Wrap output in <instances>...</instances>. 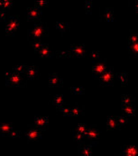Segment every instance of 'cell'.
Returning <instances> with one entry per match:
<instances>
[{
	"label": "cell",
	"instance_id": "cb8c5ba5",
	"mask_svg": "<svg viewBox=\"0 0 138 156\" xmlns=\"http://www.w3.org/2000/svg\"><path fill=\"white\" fill-rule=\"evenodd\" d=\"M83 107L79 106V105H71V109H70V116H79L80 115L83 114Z\"/></svg>",
	"mask_w": 138,
	"mask_h": 156
},
{
	"label": "cell",
	"instance_id": "8992f818",
	"mask_svg": "<svg viewBox=\"0 0 138 156\" xmlns=\"http://www.w3.org/2000/svg\"><path fill=\"white\" fill-rule=\"evenodd\" d=\"M69 53L71 56L78 57V58H83L87 55L86 46L83 44H73L69 47Z\"/></svg>",
	"mask_w": 138,
	"mask_h": 156
},
{
	"label": "cell",
	"instance_id": "8d00e7d4",
	"mask_svg": "<svg viewBox=\"0 0 138 156\" xmlns=\"http://www.w3.org/2000/svg\"><path fill=\"white\" fill-rule=\"evenodd\" d=\"M85 92V89L83 87H79V86H73L70 87V93L74 94H81Z\"/></svg>",
	"mask_w": 138,
	"mask_h": 156
},
{
	"label": "cell",
	"instance_id": "836d02e7",
	"mask_svg": "<svg viewBox=\"0 0 138 156\" xmlns=\"http://www.w3.org/2000/svg\"><path fill=\"white\" fill-rule=\"evenodd\" d=\"M89 57L90 58V60L92 62H97V61H99L100 60V54L99 51H91L89 54Z\"/></svg>",
	"mask_w": 138,
	"mask_h": 156
},
{
	"label": "cell",
	"instance_id": "e575fe53",
	"mask_svg": "<svg viewBox=\"0 0 138 156\" xmlns=\"http://www.w3.org/2000/svg\"><path fill=\"white\" fill-rule=\"evenodd\" d=\"M55 55L60 58H66V57H70L71 55L69 51H65V50H59L55 53Z\"/></svg>",
	"mask_w": 138,
	"mask_h": 156
},
{
	"label": "cell",
	"instance_id": "f1b7e54d",
	"mask_svg": "<svg viewBox=\"0 0 138 156\" xmlns=\"http://www.w3.org/2000/svg\"><path fill=\"white\" fill-rule=\"evenodd\" d=\"M25 70H26V66H24V65H16V66H15L13 67V70L12 71L15 72L17 75L23 76V75H25Z\"/></svg>",
	"mask_w": 138,
	"mask_h": 156
},
{
	"label": "cell",
	"instance_id": "3957f363",
	"mask_svg": "<svg viewBox=\"0 0 138 156\" xmlns=\"http://www.w3.org/2000/svg\"><path fill=\"white\" fill-rule=\"evenodd\" d=\"M42 133V130L38 129L36 126L32 124V125H29L28 128L26 129V131L25 133V138L29 144H34L38 143L41 140Z\"/></svg>",
	"mask_w": 138,
	"mask_h": 156
},
{
	"label": "cell",
	"instance_id": "ac0fdd59",
	"mask_svg": "<svg viewBox=\"0 0 138 156\" xmlns=\"http://www.w3.org/2000/svg\"><path fill=\"white\" fill-rule=\"evenodd\" d=\"M101 17H102V20L106 22H112L113 17H114L113 9L110 7H105L103 11L101 12Z\"/></svg>",
	"mask_w": 138,
	"mask_h": 156
},
{
	"label": "cell",
	"instance_id": "f546056e",
	"mask_svg": "<svg viewBox=\"0 0 138 156\" xmlns=\"http://www.w3.org/2000/svg\"><path fill=\"white\" fill-rule=\"evenodd\" d=\"M138 42V32L136 31H130L128 35V45L133 44Z\"/></svg>",
	"mask_w": 138,
	"mask_h": 156
},
{
	"label": "cell",
	"instance_id": "d6986e66",
	"mask_svg": "<svg viewBox=\"0 0 138 156\" xmlns=\"http://www.w3.org/2000/svg\"><path fill=\"white\" fill-rule=\"evenodd\" d=\"M55 27L61 34H66L69 31V23L65 21H57L55 24Z\"/></svg>",
	"mask_w": 138,
	"mask_h": 156
},
{
	"label": "cell",
	"instance_id": "e0dca14e",
	"mask_svg": "<svg viewBox=\"0 0 138 156\" xmlns=\"http://www.w3.org/2000/svg\"><path fill=\"white\" fill-rule=\"evenodd\" d=\"M78 156H92V148L89 145L81 144L78 149Z\"/></svg>",
	"mask_w": 138,
	"mask_h": 156
},
{
	"label": "cell",
	"instance_id": "d4e9b609",
	"mask_svg": "<svg viewBox=\"0 0 138 156\" xmlns=\"http://www.w3.org/2000/svg\"><path fill=\"white\" fill-rule=\"evenodd\" d=\"M87 128H88V126L86 124H84V123H77L72 128V131L77 132V133H79L85 135V133L87 132Z\"/></svg>",
	"mask_w": 138,
	"mask_h": 156
},
{
	"label": "cell",
	"instance_id": "8fae6325",
	"mask_svg": "<svg viewBox=\"0 0 138 156\" xmlns=\"http://www.w3.org/2000/svg\"><path fill=\"white\" fill-rule=\"evenodd\" d=\"M42 16V9L33 5L27 9V18L29 21H37Z\"/></svg>",
	"mask_w": 138,
	"mask_h": 156
},
{
	"label": "cell",
	"instance_id": "4dcf8cb0",
	"mask_svg": "<svg viewBox=\"0 0 138 156\" xmlns=\"http://www.w3.org/2000/svg\"><path fill=\"white\" fill-rule=\"evenodd\" d=\"M116 122H117V125H118V129L122 128V127H125L127 125L128 123V120L127 118L124 115H119V116L116 117Z\"/></svg>",
	"mask_w": 138,
	"mask_h": 156
},
{
	"label": "cell",
	"instance_id": "7c38bea8",
	"mask_svg": "<svg viewBox=\"0 0 138 156\" xmlns=\"http://www.w3.org/2000/svg\"><path fill=\"white\" fill-rule=\"evenodd\" d=\"M14 129L13 122L8 120L0 121V136H7V134Z\"/></svg>",
	"mask_w": 138,
	"mask_h": 156
},
{
	"label": "cell",
	"instance_id": "d590c367",
	"mask_svg": "<svg viewBox=\"0 0 138 156\" xmlns=\"http://www.w3.org/2000/svg\"><path fill=\"white\" fill-rule=\"evenodd\" d=\"M20 135H21V133H20L19 130H17V129H13V130L7 134L6 137H8V138H10V139H15V138L20 137Z\"/></svg>",
	"mask_w": 138,
	"mask_h": 156
},
{
	"label": "cell",
	"instance_id": "5bb4252c",
	"mask_svg": "<svg viewBox=\"0 0 138 156\" xmlns=\"http://www.w3.org/2000/svg\"><path fill=\"white\" fill-rule=\"evenodd\" d=\"M40 67L36 66H26V70H25V76L28 80H35L40 74Z\"/></svg>",
	"mask_w": 138,
	"mask_h": 156
},
{
	"label": "cell",
	"instance_id": "4316f807",
	"mask_svg": "<svg viewBox=\"0 0 138 156\" xmlns=\"http://www.w3.org/2000/svg\"><path fill=\"white\" fill-rule=\"evenodd\" d=\"M70 109H71V105H66L64 104L62 106H61L59 109H57V111L62 114V115L65 116H70Z\"/></svg>",
	"mask_w": 138,
	"mask_h": 156
},
{
	"label": "cell",
	"instance_id": "5b68a950",
	"mask_svg": "<svg viewBox=\"0 0 138 156\" xmlns=\"http://www.w3.org/2000/svg\"><path fill=\"white\" fill-rule=\"evenodd\" d=\"M86 142L90 144H98L99 138V132L97 126H88L87 132L85 133Z\"/></svg>",
	"mask_w": 138,
	"mask_h": 156
},
{
	"label": "cell",
	"instance_id": "1f68e13d",
	"mask_svg": "<svg viewBox=\"0 0 138 156\" xmlns=\"http://www.w3.org/2000/svg\"><path fill=\"white\" fill-rule=\"evenodd\" d=\"M12 5H13V2L12 1H10V0H2V3H1V5H0V9L9 12V10L11 9Z\"/></svg>",
	"mask_w": 138,
	"mask_h": 156
},
{
	"label": "cell",
	"instance_id": "ee69618b",
	"mask_svg": "<svg viewBox=\"0 0 138 156\" xmlns=\"http://www.w3.org/2000/svg\"><path fill=\"white\" fill-rule=\"evenodd\" d=\"M115 156H123V155H115Z\"/></svg>",
	"mask_w": 138,
	"mask_h": 156
},
{
	"label": "cell",
	"instance_id": "f6af8a7d",
	"mask_svg": "<svg viewBox=\"0 0 138 156\" xmlns=\"http://www.w3.org/2000/svg\"><path fill=\"white\" fill-rule=\"evenodd\" d=\"M137 90H138V87H137Z\"/></svg>",
	"mask_w": 138,
	"mask_h": 156
},
{
	"label": "cell",
	"instance_id": "83f0119b",
	"mask_svg": "<svg viewBox=\"0 0 138 156\" xmlns=\"http://www.w3.org/2000/svg\"><path fill=\"white\" fill-rule=\"evenodd\" d=\"M128 54L133 57H138V42L128 45Z\"/></svg>",
	"mask_w": 138,
	"mask_h": 156
},
{
	"label": "cell",
	"instance_id": "6da1fadb",
	"mask_svg": "<svg viewBox=\"0 0 138 156\" xmlns=\"http://www.w3.org/2000/svg\"><path fill=\"white\" fill-rule=\"evenodd\" d=\"M48 33L47 27L43 23H36L28 29V37L31 40H43Z\"/></svg>",
	"mask_w": 138,
	"mask_h": 156
},
{
	"label": "cell",
	"instance_id": "30bf717a",
	"mask_svg": "<svg viewBox=\"0 0 138 156\" xmlns=\"http://www.w3.org/2000/svg\"><path fill=\"white\" fill-rule=\"evenodd\" d=\"M35 53L36 56L41 57V58H50V57L54 56V54H55L52 52V50L51 49V47L49 46L48 44H45L42 47H41L39 50L35 51Z\"/></svg>",
	"mask_w": 138,
	"mask_h": 156
},
{
	"label": "cell",
	"instance_id": "7402d4cb",
	"mask_svg": "<svg viewBox=\"0 0 138 156\" xmlns=\"http://www.w3.org/2000/svg\"><path fill=\"white\" fill-rule=\"evenodd\" d=\"M106 126H107V129H109V130L118 129V125H117V122H116V117H108L107 121H106Z\"/></svg>",
	"mask_w": 138,
	"mask_h": 156
},
{
	"label": "cell",
	"instance_id": "ffe728a7",
	"mask_svg": "<svg viewBox=\"0 0 138 156\" xmlns=\"http://www.w3.org/2000/svg\"><path fill=\"white\" fill-rule=\"evenodd\" d=\"M46 43H44L42 40H31V39L28 40V45H29V47L32 50H34L35 52L37 51V50H39L41 47H42Z\"/></svg>",
	"mask_w": 138,
	"mask_h": 156
},
{
	"label": "cell",
	"instance_id": "d6a6232c",
	"mask_svg": "<svg viewBox=\"0 0 138 156\" xmlns=\"http://www.w3.org/2000/svg\"><path fill=\"white\" fill-rule=\"evenodd\" d=\"M117 77H118V81L120 83V84L122 86H126L127 85V83H128V77H127V75L126 73H119L117 75Z\"/></svg>",
	"mask_w": 138,
	"mask_h": 156
},
{
	"label": "cell",
	"instance_id": "9c48e42d",
	"mask_svg": "<svg viewBox=\"0 0 138 156\" xmlns=\"http://www.w3.org/2000/svg\"><path fill=\"white\" fill-rule=\"evenodd\" d=\"M48 83L51 87H61L63 85V78L57 73H50L48 77Z\"/></svg>",
	"mask_w": 138,
	"mask_h": 156
},
{
	"label": "cell",
	"instance_id": "9a60e30c",
	"mask_svg": "<svg viewBox=\"0 0 138 156\" xmlns=\"http://www.w3.org/2000/svg\"><path fill=\"white\" fill-rule=\"evenodd\" d=\"M49 124V117L48 116H36L35 117V121H34V125L36 126L38 129L43 131L48 127Z\"/></svg>",
	"mask_w": 138,
	"mask_h": 156
},
{
	"label": "cell",
	"instance_id": "74e56055",
	"mask_svg": "<svg viewBox=\"0 0 138 156\" xmlns=\"http://www.w3.org/2000/svg\"><path fill=\"white\" fill-rule=\"evenodd\" d=\"M84 10L86 14H90L92 10V2L90 0H86L84 5Z\"/></svg>",
	"mask_w": 138,
	"mask_h": 156
},
{
	"label": "cell",
	"instance_id": "b9f144b4",
	"mask_svg": "<svg viewBox=\"0 0 138 156\" xmlns=\"http://www.w3.org/2000/svg\"><path fill=\"white\" fill-rule=\"evenodd\" d=\"M136 16L138 17V11H136Z\"/></svg>",
	"mask_w": 138,
	"mask_h": 156
},
{
	"label": "cell",
	"instance_id": "44dd1931",
	"mask_svg": "<svg viewBox=\"0 0 138 156\" xmlns=\"http://www.w3.org/2000/svg\"><path fill=\"white\" fill-rule=\"evenodd\" d=\"M71 139L77 143L78 144L81 145V144H84L86 143V139H85V136L79 133H77V132H74L72 131V135H71Z\"/></svg>",
	"mask_w": 138,
	"mask_h": 156
},
{
	"label": "cell",
	"instance_id": "7a4b0ae2",
	"mask_svg": "<svg viewBox=\"0 0 138 156\" xmlns=\"http://www.w3.org/2000/svg\"><path fill=\"white\" fill-rule=\"evenodd\" d=\"M5 34L8 37H13L16 34L17 30L20 27V20L16 16H9L8 19L5 22Z\"/></svg>",
	"mask_w": 138,
	"mask_h": 156
},
{
	"label": "cell",
	"instance_id": "ab89813d",
	"mask_svg": "<svg viewBox=\"0 0 138 156\" xmlns=\"http://www.w3.org/2000/svg\"><path fill=\"white\" fill-rule=\"evenodd\" d=\"M9 17L8 15V11H5V10H1L0 9V22H5Z\"/></svg>",
	"mask_w": 138,
	"mask_h": 156
},
{
	"label": "cell",
	"instance_id": "603a6c76",
	"mask_svg": "<svg viewBox=\"0 0 138 156\" xmlns=\"http://www.w3.org/2000/svg\"><path fill=\"white\" fill-rule=\"evenodd\" d=\"M134 103V97L129 94H122L121 95V105H130Z\"/></svg>",
	"mask_w": 138,
	"mask_h": 156
},
{
	"label": "cell",
	"instance_id": "7bdbcfd3",
	"mask_svg": "<svg viewBox=\"0 0 138 156\" xmlns=\"http://www.w3.org/2000/svg\"><path fill=\"white\" fill-rule=\"evenodd\" d=\"M1 3H2V0H0V5H1Z\"/></svg>",
	"mask_w": 138,
	"mask_h": 156
},
{
	"label": "cell",
	"instance_id": "484cf974",
	"mask_svg": "<svg viewBox=\"0 0 138 156\" xmlns=\"http://www.w3.org/2000/svg\"><path fill=\"white\" fill-rule=\"evenodd\" d=\"M122 108H123V113H124L126 116H134V115H135L136 109H135V107L133 106V105H125V106H122Z\"/></svg>",
	"mask_w": 138,
	"mask_h": 156
},
{
	"label": "cell",
	"instance_id": "52a82bcc",
	"mask_svg": "<svg viewBox=\"0 0 138 156\" xmlns=\"http://www.w3.org/2000/svg\"><path fill=\"white\" fill-rule=\"evenodd\" d=\"M107 68H108V66H107L106 61L100 59L99 61H97V62L94 63V65H93V66H92V70H91L92 76L95 78H98V79H99V78L103 75L104 72H105Z\"/></svg>",
	"mask_w": 138,
	"mask_h": 156
},
{
	"label": "cell",
	"instance_id": "ba28073f",
	"mask_svg": "<svg viewBox=\"0 0 138 156\" xmlns=\"http://www.w3.org/2000/svg\"><path fill=\"white\" fill-rule=\"evenodd\" d=\"M114 78H115V75H114V71L112 68H107L104 74L99 78V83L102 86H106V85H111L114 82Z\"/></svg>",
	"mask_w": 138,
	"mask_h": 156
},
{
	"label": "cell",
	"instance_id": "4fadbf2b",
	"mask_svg": "<svg viewBox=\"0 0 138 156\" xmlns=\"http://www.w3.org/2000/svg\"><path fill=\"white\" fill-rule=\"evenodd\" d=\"M50 100H51L52 105L56 109H59L61 106H62L65 104L64 95L63 94H55L50 95Z\"/></svg>",
	"mask_w": 138,
	"mask_h": 156
},
{
	"label": "cell",
	"instance_id": "60d3db41",
	"mask_svg": "<svg viewBox=\"0 0 138 156\" xmlns=\"http://www.w3.org/2000/svg\"><path fill=\"white\" fill-rule=\"evenodd\" d=\"M135 7H136V11H138V0L136 2V5H135Z\"/></svg>",
	"mask_w": 138,
	"mask_h": 156
},
{
	"label": "cell",
	"instance_id": "f35d334b",
	"mask_svg": "<svg viewBox=\"0 0 138 156\" xmlns=\"http://www.w3.org/2000/svg\"><path fill=\"white\" fill-rule=\"evenodd\" d=\"M49 2L47 0H40V1H36L35 3V5H36L37 7H39L40 9L42 8H44L46 6H48V4Z\"/></svg>",
	"mask_w": 138,
	"mask_h": 156
},
{
	"label": "cell",
	"instance_id": "2e32d148",
	"mask_svg": "<svg viewBox=\"0 0 138 156\" xmlns=\"http://www.w3.org/2000/svg\"><path fill=\"white\" fill-rule=\"evenodd\" d=\"M123 156H138V145L126 144L122 147Z\"/></svg>",
	"mask_w": 138,
	"mask_h": 156
},
{
	"label": "cell",
	"instance_id": "277c9868",
	"mask_svg": "<svg viewBox=\"0 0 138 156\" xmlns=\"http://www.w3.org/2000/svg\"><path fill=\"white\" fill-rule=\"evenodd\" d=\"M5 83L6 85L11 87H18L21 86L23 83L22 76L15 74V72L11 71L5 74Z\"/></svg>",
	"mask_w": 138,
	"mask_h": 156
}]
</instances>
